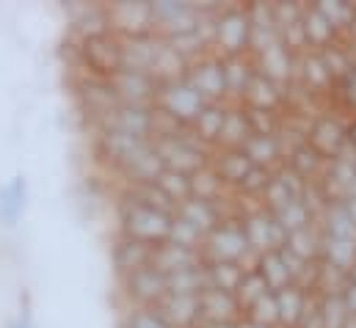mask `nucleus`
I'll return each mask as SVG.
<instances>
[{
    "instance_id": "5",
    "label": "nucleus",
    "mask_w": 356,
    "mask_h": 328,
    "mask_svg": "<svg viewBox=\"0 0 356 328\" xmlns=\"http://www.w3.org/2000/svg\"><path fill=\"white\" fill-rule=\"evenodd\" d=\"M166 276L152 265L116 279V295L122 306H158L166 298Z\"/></svg>"
},
{
    "instance_id": "2",
    "label": "nucleus",
    "mask_w": 356,
    "mask_h": 328,
    "mask_svg": "<svg viewBox=\"0 0 356 328\" xmlns=\"http://www.w3.org/2000/svg\"><path fill=\"white\" fill-rule=\"evenodd\" d=\"M67 56H70V72L78 75L111 81L116 72H122V39L111 31L78 42L67 39Z\"/></svg>"
},
{
    "instance_id": "22",
    "label": "nucleus",
    "mask_w": 356,
    "mask_h": 328,
    "mask_svg": "<svg viewBox=\"0 0 356 328\" xmlns=\"http://www.w3.org/2000/svg\"><path fill=\"white\" fill-rule=\"evenodd\" d=\"M158 315L166 320L169 328H199L202 312H199V295H175L166 293V298L155 306Z\"/></svg>"
},
{
    "instance_id": "10",
    "label": "nucleus",
    "mask_w": 356,
    "mask_h": 328,
    "mask_svg": "<svg viewBox=\"0 0 356 328\" xmlns=\"http://www.w3.org/2000/svg\"><path fill=\"white\" fill-rule=\"evenodd\" d=\"M149 8H152V28L163 39L188 33L199 22V8L191 0H149Z\"/></svg>"
},
{
    "instance_id": "38",
    "label": "nucleus",
    "mask_w": 356,
    "mask_h": 328,
    "mask_svg": "<svg viewBox=\"0 0 356 328\" xmlns=\"http://www.w3.org/2000/svg\"><path fill=\"white\" fill-rule=\"evenodd\" d=\"M202 265H204L207 290H224V293L235 295V290L243 279V268L238 262H202Z\"/></svg>"
},
{
    "instance_id": "7",
    "label": "nucleus",
    "mask_w": 356,
    "mask_h": 328,
    "mask_svg": "<svg viewBox=\"0 0 356 328\" xmlns=\"http://www.w3.org/2000/svg\"><path fill=\"white\" fill-rule=\"evenodd\" d=\"M207 102L182 81H172V83H158V97H155V110L166 113L169 119H175L182 127H191L193 119L202 113Z\"/></svg>"
},
{
    "instance_id": "15",
    "label": "nucleus",
    "mask_w": 356,
    "mask_h": 328,
    "mask_svg": "<svg viewBox=\"0 0 356 328\" xmlns=\"http://www.w3.org/2000/svg\"><path fill=\"white\" fill-rule=\"evenodd\" d=\"M152 243H141L124 235H113L111 246H108V262L113 270V279H122L133 270H141L152 262Z\"/></svg>"
},
{
    "instance_id": "4",
    "label": "nucleus",
    "mask_w": 356,
    "mask_h": 328,
    "mask_svg": "<svg viewBox=\"0 0 356 328\" xmlns=\"http://www.w3.org/2000/svg\"><path fill=\"white\" fill-rule=\"evenodd\" d=\"M202 262H238L243 270L254 268L257 254L252 251L241 221L235 218H224L204 240H202Z\"/></svg>"
},
{
    "instance_id": "25",
    "label": "nucleus",
    "mask_w": 356,
    "mask_h": 328,
    "mask_svg": "<svg viewBox=\"0 0 356 328\" xmlns=\"http://www.w3.org/2000/svg\"><path fill=\"white\" fill-rule=\"evenodd\" d=\"M175 215L182 218L188 227H193L202 238H207V235L224 221L218 204H213V202H202V199H193V196H188L185 202H179L177 210H175Z\"/></svg>"
},
{
    "instance_id": "24",
    "label": "nucleus",
    "mask_w": 356,
    "mask_h": 328,
    "mask_svg": "<svg viewBox=\"0 0 356 328\" xmlns=\"http://www.w3.org/2000/svg\"><path fill=\"white\" fill-rule=\"evenodd\" d=\"M326 158L309 144V141H298L293 147L284 149V158H282V165H287L296 177H301L304 182H315L323 171H326Z\"/></svg>"
},
{
    "instance_id": "26",
    "label": "nucleus",
    "mask_w": 356,
    "mask_h": 328,
    "mask_svg": "<svg viewBox=\"0 0 356 328\" xmlns=\"http://www.w3.org/2000/svg\"><path fill=\"white\" fill-rule=\"evenodd\" d=\"M224 116H227V102H207L188 130H191V136H193L199 144H204L207 149H218Z\"/></svg>"
},
{
    "instance_id": "3",
    "label": "nucleus",
    "mask_w": 356,
    "mask_h": 328,
    "mask_svg": "<svg viewBox=\"0 0 356 328\" xmlns=\"http://www.w3.org/2000/svg\"><path fill=\"white\" fill-rule=\"evenodd\" d=\"M252 22L243 3H224L213 17V53L221 58L252 56Z\"/></svg>"
},
{
    "instance_id": "31",
    "label": "nucleus",
    "mask_w": 356,
    "mask_h": 328,
    "mask_svg": "<svg viewBox=\"0 0 356 328\" xmlns=\"http://www.w3.org/2000/svg\"><path fill=\"white\" fill-rule=\"evenodd\" d=\"M301 28L307 36L309 50H323L334 42H340V33L332 28V22L318 11L315 3H304V14H301Z\"/></svg>"
},
{
    "instance_id": "20",
    "label": "nucleus",
    "mask_w": 356,
    "mask_h": 328,
    "mask_svg": "<svg viewBox=\"0 0 356 328\" xmlns=\"http://www.w3.org/2000/svg\"><path fill=\"white\" fill-rule=\"evenodd\" d=\"M199 312H202V326H221V323L243 320V309L238 298L224 290H204L199 295Z\"/></svg>"
},
{
    "instance_id": "40",
    "label": "nucleus",
    "mask_w": 356,
    "mask_h": 328,
    "mask_svg": "<svg viewBox=\"0 0 356 328\" xmlns=\"http://www.w3.org/2000/svg\"><path fill=\"white\" fill-rule=\"evenodd\" d=\"M166 287L169 293L175 295H202L207 290V279H204V265H193V268H185L177 270L172 276H166Z\"/></svg>"
},
{
    "instance_id": "34",
    "label": "nucleus",
    "mask_w": 356,
    "mask_h": 328,
    "mask_svg": "<svg viewBox=\"0 0 356 328\" xmlns=\"http://www.w3.org/2000/svg\"><path fill=\"white\" fill-rule=\"evenodd\" d=\"M307 309V293L296 284L276 290V312H279V328H296Z\"/></svg>"
},
{
    "instance_id": "35",
    "label": "nucleus",
    "mask_w": 356,
    "mask_h": 328,
    "mask_svg": "<svg viewBox=\"0 0 356 328\" xmlns=\"http://www.w3.org/2000/svg\"><path fill=\"white\" fill-rule=\"evenodd\" d=\"M321 240H323L321 238V229H318V224H312L307 229H298V232L284 235V243L279 248L290 251L301 262H315V259H321Z\"/></svg>"
},
{
    "instance_id": "41",
    "label": "nucleus",
    "mask_w": 356,
    "mask_h": 328,
    "mask_svg": "<svg viewBox=\"0 0 356 328\" xmlns=\"http://www.w3.org/2000/svg\"><path fill=\"white\" fill-rule=\"evenodd\" d=\"M318 312H321V323L323 328H346L354 318L348 312V306L343 304L340 293H329V295H318Z\"/></svg>"
},
{
    "instance_id": "9",
    "label": "nucleus",
    "mask_w": 356,
    "mask_h": 328,
    "mask_svg": "<svg viewBox=\"0 0 356 328\" xmlns=\"http://www.w3.org/2000/svg\"><path fill=\"white\" fill-rule=\"evenodd\" d=\"M105 11H108L111 33H116L119 39L155 33L149 0H116V3H105Z\"/></svg>"
},
{
    "instance_id": "43",
    "label": "nucleus",
    "mask_w": 356,
    "mask_h": 328,
    "mask_svg": "<svg viewBox=\"0 0 356 328\" xmlns=\"http://www.w3.org/2000/svg\"><path fill=\"white\" fill-rule=\"evenodd\" d=\"M270 177H273V168L252 165V168H249V174L243 177V182H241L232 193H238L241 199H249V202H260V199H263V193H266L268 182H270Z\"/></svg>"
},
{
    "instance_id": "42",
    "label": "nucleus",
    "mask_w": 356,
    "mask_h": 328,
    "mask_svg": "<svg viewBox=\"0 0 356 328\" xmlns=\"http://www.w3.org/2000/svg\"><path fill=\"white\" fill-rule=\"evenodd\" d=\"M116 328H169L155 306H122Z\"/></svg>"
},
{
    "instance_id": "56",
    "label": "nucleus",
    "mask_w": 356,
    "mask_h": 328,
    "mask_svg": "<svg viewBox=\"0 0 356 328\" xmlns=\"http://www.w3.org/2000/svg\"><path fill=\"white\" fill-rule=\"evenodd\" d=\"M346 328H356V320H351V323H348Z\"/></svg>"
},
{
    "instance_id": "45",
    "label": "nucleus",
    "mask_w": 356,
    "mask_h": 328,
    "mask_svg": "<svg viewBox=\"0 0 356 328\" xmlns=\"http://www.w3.org/2000/svg\"><path fill=\"white\" fill-rule=\"evenodd\" d=\"M155 185L172 199V204L177 207L179 202H185L191 196V177L182 174V171H172V168H163L161 177L155 179Z\"/></svg>"
},
{
    "instance_id": "46",
    "label": "nucleus",
    "mask_w": 356,
    "mask_h": 328,
    "mask_svg": "<svg viewBox=\"0 0 356 328\" xmlns=\"http://www.w3.org/2000/svg\"><path fill=\"white\" fill-rule=\"evenodd\" d=\"M268 287L266 279L254 270V268H249V270H243V279H241V284H238V290H235V298H238V304H241V309H246V306H252L260 295H266Z\"/></svg>"
},
{
    "instance_id": "39",
    "label": "nucleus",
    "mask_w": 356,
    "mask_h": 328,
    "mask_svg": "<svg viewBox=\"0 0 356 328\" xmlns=\"http://www.w3.org/2000/svg\"><path fill=\"white\" fill-rule=\"evenodd\" d=\"M273 218H276V224L282 227V232H284V235H290V232H298V229H307V227L318 224L315 213L304 204V199L287 202L284 207H279V210L273 213Z\"/></svg>"
},
{
    "instance_id": "52",
    "label": "nucleus",
    "mask_w": 356,
    "mask_h": 328,
    "mask_svg": "<svg viewBox=\"0 0 356 328\" xmlns=\"http://www.w3.org/2000/svg\"><path fill=\"white\" fill-rule=\"evenodd\" d=\"M340 204H343V210H346V215L351 218V224H354V227H356V193H348V196H346V199H343Z\"/></svg>"
},
{
    "instance_id": "28",
    "label": "nucleus",
    "mask_w": 356,
    "mask_h": 328,
    "mask_svg": "<svg viewBox=\"0 0 356 328\" xmlns=\"http://www.w3.org/2000/svg\"><path fill=\"white\" fill-rule=\"evenodd\" d=\"M224 61V81H227V102H241L252 78L257 75L252 56H229Z\"/></svg>"
},
{
    "instance_id": "8",
    "label": "nucleus",
    "mask_w": 356,
    "mask_h": 328,
    "mask_svg": "<svg viewBox=\"0 0 356 328\" xmlns=\"http://www.w3.org/2000/svg\"><path fill=\"white\" fill-rule=\"evenodd\" d=\"M185 83L204 99V102H227V81H224V61L218 53H204L188 61Z\"/></svg>"
},
{
    "instance_id": "49",
    "label": "nucleus",
    "mask_w": 356,
    "mask_h": 328,
    "mask_svg": "<svg viewBox=\"0 0 356 328\" xmlns=\"http://www.w3.org/2000/svg\"><path fill=\"white\" fill-rule=\"evenodd\" d=\"M3 328H36V323H33V318L28 315V309H22L17 318L6 320V326H3Z\"/></svg>"
},
{
    "instance_id": "12",
    "label": "nucleus",
    "mask_w": 356,
    "mask_h": 328,
    "mask_svg": "<svg viewBox=\"0 0 356 328\" xmlns=\"http://www.w3.org/2000/svg\"><path fill=\"white\" fill-rule=\"evenodd\" d=\"M307 141L326 158H337L346 149V116L334 113V110H321L312 124H309V136Z\"/></svg>"
},
{
    "instance_id": "55",
    "label": "nucleus",
    "mask_w": 356,
    "mask_h": 328,
    "mask_svg": "<svg viewBox=\"0 0 356 328\" xmlns=\"http://www.w3.org/2000/svg\"><path fill=\"white\" fill-rule=\"evenodd\" d=\"M241 323V320H238ZM238 323H221V326H199V328H238Z\"/></svg>"
},
{
    "instance_id": "37",
    "label": "nucleus",
    "mask_w": 356,
    "mask_h": 328,
    "mask_svg": "<svg viewBox=\"0 0 356 328\" xmlns=\"http://www.w3.org/2000/svg\"><path fill=\"white\" fill-rule=\"evenodd\" d=\"M321 262L346 273L356 262V238H323L321 240Z\"/></svg>"
},
{
    "instance_id": "48",
    "label": "nucleus",
    "mask_w": 356,
    "mask_h": 328,
    "mask_svg": "<svg viewBox=\"0 0 356 328\" xmlns=\"http://www.w3.org/2000/svg\"><path fill=\"white\" fill-rule=\"evenodd\" d=\"M169 243H175V246H182V248H191V251H199L202 248V235L193 229V227H188L182 218H172V227H169V238H166Z\"/></svg>"
},
{
    "instance_id": "47",
    "label": "nucleus",
    "mask_w": 356,
    "mask_h": 328,
    "mask_svg": "<svg viewBox=\"0 0 356 328\" xmlns=\"http://www.w3.org/2000/svg\"><path fill=\"white\" fill-rule=\"evenodd\" d=\"M243 108H246V105H243ZM246 119H249L252 136H273V138H279V127H282V113H279V110L246 108Z\"/></svg>"
},
{
    "instance_id": "36",
    "label": "nucleus",
    "mask_w": 356,
    "mask_h": 328,
    "mask_svg": "<svg viewBox=\"0 0 356 328\" xmlns=\"http://www.w3.org/2000/svg\"><path fill=\"white\" fill-rule=\"evenodd\" d=\"M243 152L249 155L252 163L263 165V168H279L282 158H284V149H282L279 138H273V136H252L243 144Z\"/></svg>"
},
{
    "instance_id": "11",
    "label": "nucleus",
    "mask_w": 356,
    "mask_h": 328,
    "mask_svg": "<svg viewBox=\"0 0 356 328\" xmlns=\"http://www.w3.org/2000/svg\"><path fill=\"white\" fill-rule=\"evenodd\" d=\"M304 265H307V262H301L298 256H293V254L284 251V248L263 251V254H257V259H254V270L266 279V284L273 293L282 290V287L296 284V279H298V273L304 270Z\"/></svg>"
},
{
    "instance_id": "13",
    "label": "nucleus",
    "mask_w": 356,
    "mask_h": 328,
    "mask_svg": "<svg viewBox=\"0 0 356 328\" xmlns=\"http://www.w3.org/2000/svg\"><path fill=\"white\" fill-rule=\"evenodd\" d=\"M152 116H155V108H149V105H124V102H116L108 110V116L102 119V124L97 130H116V133L149 138L152 136Z\"/></svg>"
},
{
    "instance_id": "51",
    "label": "nucleus",
    "mask_w": 356,
    "mask_h": 328,
    "mask_svg": "<svg viewBox=\"0 0 356 328\" xmlns=\"http://www.w3.org/2000/svg\"><path fill=\"white\" fill-rule=\"evenodd\" d=\"M346 147L356 152V116L346 119Z\"/></svg>"
},
{
    "instance_id": "50",
    "label": "nucleus",
    "mask_w": 356,
    "mask_h": 328,
    "mask_svg": "<svg viewBox=\"0 0 356 328\" xmlns=\"http://www.w3.org/2000/svg\"><path fill=\"white\" fill-rule=\"evenodd\" d=\"M340 298H343V304L348 306L351 318H356V287L354 284H346V287L340 290Z\"/></svg>"
},
{
    "instance_id": "21",
    "label": "nucleus",
    "mask_w": 356,
    "mask_h": 328,
    "mask_svg": "<svg viewBox=\"0 0 356 328\" xmlns=\"http://www.w3.org/2000/svg\"><path fill=\"white\" fill-rule=\"evenodd\" d=\"M296 83H301L307 91H312L315 97H321L323 102L329 99L332 88H334V81L321 58L318 50H309L304 56H298V67H296Z\"/></svg>"
},
{
    "instance_id": "19",
    "label": "nucleus",
    "mask_w": 356,
    "mask_h": 328,
    "mask_svg": "<svg viewBox=\"0 0 356 328\" xmlns=\"http://www.w3.org/2000/svg\"><path fill=\"white\" fill-rule=\"evenodd\" d=\"M254 58V67H257V72L260 75H266L270 78L273 83H279V85H287V83L296 81V67H298V56H293L282 42H276V44H270L266 50H260V53H254L252 56Z\"/></svg>"
},
{
    "instance_id": "18",
    "label": "nucleus",
    "mask_w": 356,
    "mask_h": 328,
    "mask_svg": "<svg viewBox=\"0 0 356 328\" xmlns=\"http://www.w3.org/2000/svg\"><path fill=\"white\" fill-rule=\"evenodd\" d=\"M161 47H163V36H158V33H141V36L122 39V69L149 75Z\"/></svg>"
},
{
    "instance_id": "1",
    "label": "nucleus",
    "mask_w": 356,
    "mask_h": 328,
    "mask_svg": "<svg viewBox=\"0 0 356 328\" xmlns=\"http://www.w3.org/2000/svg\"><path fill=\"white\" fill-rule=\"evenodd\" d=\"M169 213H161L155 207L141 204L138 199L127 196L124 190H113V235H124L141 243H163L169 238V227H172Z\"/></svg>"
},
{
    "instance_id": "29",
    "label": "nucleus",
    "mask_w": 356,
    "mask_h": 328,
    "mask_svg": "<svg viewBox=\"0 0 356 328\" xmlns=\"http://www.w3.org/2000/svg\"><path fill=\"white\" fill-rule=\"evenodd\" d=\"M199 262H202V254H199V251H191V248L175 246V243L163 240V243H155V248H152V262H149V265H152L155 270H161L163 276H172V273H177V270L199 265Z\"/></svg>"
},
{
    "instance_id": "23",
    "label": "nucleus",
    "mask_w": 356,
    "mask_h": 328,
    "mask_svg": "<svg viewBox=\"0 0 356 328\" xmlns=\"http://www.w3.org/2000/svg\"><path fill=\"white\" fill-rule=\"evenodd\" d=\"M28 210V179L14 174L0 185V224L14 229Z\"/></svg>"
},
{
    "instance_id": "6",
    "label": "nucleus",
    "mask_w": 356,
    "mask_h": 328,
    "mask_svg": "<svg viewBox=\"0 0 356 328\" xmlns=\"http://www.w3.org/2000/svg\"><path fill=\"white\" fill-rule=\"evenodd\" d=\"M161 161L166 168L172 171H182V174H193L204 165H210V158H213V149H207L204 144H199L191 130L179 133V136H172V138H163V141H152Z\"/></svg>"
},
{
    "instance_id": "16",
    "label": "nucleus",
    "mask_w": 356,
    "mask_h": 328,
    "mask_svg": "<svg viewBox=\"0 0 356 328\" xmlns=\"http://www.w3.org/2000/svg\"><path fill=\"white\" fill-rule=\"evenodd\" d=\"M111 88H113V97L116 102H124V105H155V97H158V81L147 72H133V69H122L111 78Z\"/></svg>"
},
{
    "instance_id": "30",
    "label": "nucleus",
    "mask_w": 356,
    "mask_h": 328,
    "mask_svg": "<svg viewBox=\"0 0 356 328\" xmlns=\"http://www.w3.org/2000/svg\"><path fill=\"white\" fill-rule=\"evenodd\" d=\"M241 105L257 108V110H282V105H284V85H279V83H273L270 78L257 72L252 78V83H249Z\"/></svg>"
},
{
    "instance_id": "54",
    "label": "nucleus",
    "mask_w": 356,
    "mask_h": 328,
    "mask_svg": "<svg viewBox=\"0 0 356 328\" xmlns=\"http://www.w3.org/2000/svg\"><path fill=\"white\" fill-rule=\"evenodd\" d=\"M238 328H270V326H260V323H252V320H241Z\"/></svg>"
},
{
    "instance_id": "33",
    "label": "nucleus",
    "mask_w": 356,
    "mask_h": 328,
    "mask_svg": "<svg viewBox=\"0 0 356 328\" xmlns=\"http://www.w3.org/2000/svg\"><path fill=\"white\" fill-rule=\"evenodd\" d=\"M232 190H227V185L221 182V177L213 171V165H204L199 171L191 174V196L202 199V202H213L221 204Z\"/></svg>"
},
{
    "instance_id": "44",
    "label": "nucleus",
    "mask_w": 356,
    "mask_h": 328,
    "mask_svg": "<svg viewBox=\"0 0 356 328\" xmlns=\"http://www.w3.org/2000/svg\"><path fill=\"white\" fill-rule=\"evenodd\" d=\"M243 320H252V323H260V326L279 328V312H276V293L268 290L266 295H260L252 306L243 309Z\"/></svg>"
},
{
    "instance_id": "14",
    "label": "nucleus",
    "mask_w": 356,
    "mask_h": 328,
    "mask_svg": "<svg viewBox=\"0 0 356 328\" xmlns=\"http://www.w3.org/2000/svg\"><path fill=\"white\" fill-rule=\"evenodd\" d=\"M241 227H243V235L249 240V246L254 254H263L270 248H279L284 243V232L282 227L276 224L273 213H268L266 207H252L243 218H241Z\"/></svg>"
},
{
    "instance_id": "27",
    "label": "nucleus",
    "mask_w": 356,
    "mask_h": 328,
    "mask_svg": "<svg viewBox=\"0 0 356 328\" xmlns=\"http://www.w3.org/2000/svg\"><path fill=\"white\" fill-rule=\"evenodd\" d=\"M210 165L221 177V182L227 185V190H235L254 163L249 161V155L243 149H213Z\"/></svg>"
},
{
    "instance_id": "57",
    "label": "nucleus",
    "mask_w": 356,
    "mask_h": 328,
    "mask_svg": "<svg viewBox=\"0 0 356 328\" xmlns=\"http://www.w3.org/2000/svg\"><path fill=\"white\" fill-rule=\"evenodd\" d=\"M354 320H356V318H354Z\"/></svg>"
},
{
    "instance_id": "17",
    "label": "nucleus",
    "mask_w": 356,
    "mask_h": 328,
    "mask_svg": "<svg viewBox=\"0 0 356 328\" xmlns=\"http://www.w3.org/2000/svg\"><path fill=\"white\" fill-rule=\"evenodd\" d=\"M64 11H67V25H70L67 39H72V42L111 31L105 3H70V6H64Z\"/></svg>"
},
{
    "instance_id": "32",
    "label": "nucleus",
    "mask_w": 356,
    "mask_h": 328,
    "mask_svg": "<svg viewBox=\"0 0 356 328\" xmlns=\"http://www.w3.org/2000/svg\"><path fill=\"white\" fill-rule=\"evenodd\" d=\"M249 138H252V130H249L246 108L241 102H227V116H224L218 149H243V144Z\"/></svg>"
},
{
    "instance_id": "53",
    "label": "nucleus",
    "mask_w": 356,
    "mask_h": 328,
    "mask_svg": "<svg viewBox=\"0 0 356 328\" xmlns=\"http://www.w3.org/2000/svg\"><path fill=\"white\" fill-rule=\"evenodd\" d=\"M346 284H354L356 287V262L346 270Z\"/></svg>"
}]
</instances>
